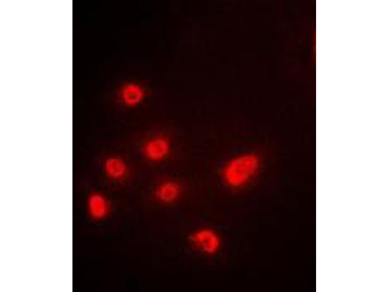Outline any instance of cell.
Here are the masks:
<instances>
[{"label": "cell", "instance_id": "1", "mask_svg": "<svg viewBox=\"0 0 389 292\" xmlns=\"http://www.w3.org/2000/svg\"><path fill=\"white\" fill-rule=\"evenodd\" d=\"M261 166L257 155L251 153L237 155L224 165L221 176L229 188L237 189L248 184L255 177Z\"/></svg>", "mask_w": 389, "mask_h": 292}, {"label": "cell", "instance_id": "2", "mask_svg": "<svg viewBox=\"0 0 389 292\" xmlns=\"http://www.w3.org/2000/svg\"><path fill=\"white\" fill-rule=\"evenodd\" d=\"M189 239L190 243L196 251L208 256L216 254L222 245L218 233L208 227L194 230L190 235Z\"/></svg>", "mask_w": 389, "mask_h": 292}, {"label": "cell", "instance_id": "3", "mask_svg": "<svg viewBox=\"0 0 389 292\" xmlns=\"http://www.w3.org/2000/svg\"><path fill=\"white\" fill-rule=\"evenodd\" d=\"M172 150V143L167 136L157 134L150 137L143 143L141 153L151 163H157L165 160Z\"/></svg>", "mask_w": 389, "mask_h": 292}, {"label": "cell", "instance_id": "4", "mask_svg": "<svg viewBox=\"0 0 389 292\" xmlns=\"http://www.w3.org/2000/svg\"><path fill=\"white\" fill-rule=\"evenodd\" d=\"M182 186L177 181L167 179L161 181L155 187L153 194L159 202L169 204L175 202L182 193Z\"/></svg>", "mask_w": 389, "mask_h": 292}, {"label": "cell", "instance_id": "5", "mask_svg": "<svg viewBox=\"0 0 389 292\" xmlns=\"http://www.w3.org/2000/svg\"><path fill=\"white\" fill-rule=\"evenodd\" d=\"M103 171L105 175L112 181L124 179L127 174L128 167L126 161L117 155L107 157L104 161Z\"/></svg>", "mask_w": 389, "mask_h": 292}, {"label": "cell", "instance_id": "6", "mask_svg": "<svg viewBox=\"0 0 389 292\" xmlns=\"http://www.w3.org/2000/svg\"><path fill=\"white\" fill-rule=\"evenodd\" d=\"M88 208L90 215L97 220L105 218L109 214L110 204L107 198L99 192L92 193L88 199Z\"/></svg>", "mask_w": 389, "mask_h": 292}, {"label": "cell", "instance_id": "7", "mask_svg": "<svg viewBox=\"0 0 389 292\" xmlns=\"http://www.w3.org/2000/svg\"><path fill=\"white\" fill-rule=\"evenodd\" d=\"M145 97L143 89L139 85L129 83L124 85L121 91V97L124 104L129 107H134L142 102Z\"/></svg>", "mask_w": 389, "mask_h": 292}]
</instances>
